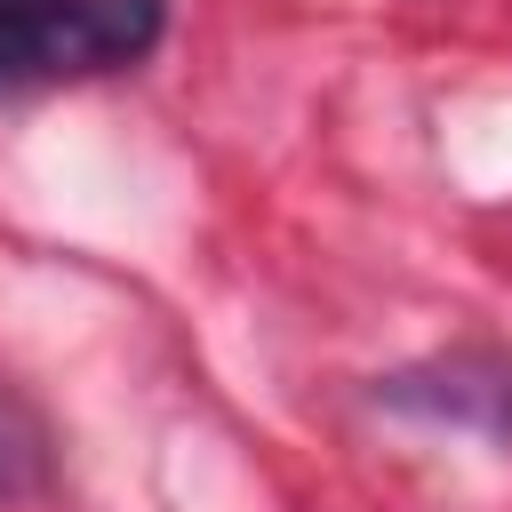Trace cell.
Returning <instances> with one entry per match:
<instances>
[{
	"mask_svg": "<svg viewBox=\"0 0 512 512\" xmlns=\"http://www.w3.org/2000/svg\"><path fill=\"white\" fill-rule=\"evenodd\" d=\"M152 32L160 0H0V96L56 72L136 64Z\"/></svg>",
	"mask_w": 512,
	"mask_h": 512,
	"instance_id": "1",
	"label": "cell"
}]
</instances>
